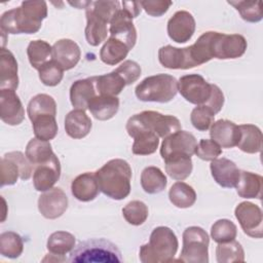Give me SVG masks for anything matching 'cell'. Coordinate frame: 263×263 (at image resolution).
Wrapping results in <instances>:
<instances>
[{
    "mask_svg": "<svg viewBox=\"0 0 263 263\" xmlns=\"http://www.w3.org/2000/svg\"><path fill=\"white\" fill-rule=\"evenodd\" d=\"M47 16L45 1H24L21 6L2 13L0 28L6 34H35Z\"/></svg>",
    "mask_w": 263,
    "mask_h": 263,
    "instance_id": "obj_1",
    "label": "cell"
},
{
    "mask_svg": "<svg viewBox=\"0 0 263 263\" xmlns=\"http://www.w3.org/2000/svg\"><path fill=\"white\" fill-rule=\"evenodd\" d=\"M132 173L126 160L115 158L106 162L95 174L100 191L111 199L122 200L130 193Z\"/></svg>",
    "mask_w": 263,
    "mask_h": 263,
    "instance_id": "obj_2",
    "label": "cell"
},
{
    "mask_svg": "<svg viewBox=\"0 0 263 263\" xmlns=\"http://www.w3.org/2000/svg\"><path fill=\"white\" fill-rule=\"evenodd\" d=\"M179 247L175 232L166 226L154 228L149 241L141 246L139 257L143 263H167L174 261Z\"/></svg>",
    "mask_w": 263,
    "mask_h": 263,
    "instance_id": "obj_3",
    "label": "cell"
},
{
    "mask_svg": "<svg viewBox=\"0 0 263 263\" xmlns=\"http://www.w3.org/2000/svg\"><path fill=\"white\" fill-rule=\"evenodd\" d=\"M72 263H109L122 262L123 258L117 246L105 238H90L80 241L70 253Z\"/></svg>",
    "mask_w": 263,
    "mask_h": 263,
    "instance_id": "obj_4",
    "label": "cell"
},
{
    "mask_svg": "<svg viewBox=\"0 0 263 263\" xmlns=\"http://www.w3.org/2000/svg\"><path fill=\"white\" fill-rule=\"evenodd\" d=\"M178 92L177 79L165 73L148 76L135 88L136 97L142 102L167 103Z\"/></svg>",
    "mask_w": 263,
    "mask_h": 263,
    "instance_id": "obj_5",
    "label": "cell"
},
{
    "mask_svg": "<svg viewBox=\"0 0 263 263\" xmlns=\"http://www.w3.org/2000/svg\"><path fill=\"white\" fill-rule=\"evenodd\" d=\"M126 132L133 129H146L156 134L159 138H166L173 133L181 129L180 120L173 115H164L156 111H143L128 118Z\"/></svg>",
    "mask_w": 263,
    "mask_h": 263,
    "instance_id": "obj_6",
    "label": "cell"
},
{
    "mask_svg": "<svg viewBox=\"0 0 263 263\" xmlns=\"http://www.w3.org/2000/svg\"><path fill=\"white\" fill-rule=\"evenodd\" d=\"M183 247L179 260L186 263H208L210 237L198 226L187 227L182 235Z\"/></svg>",
    "mask_w": 263,
    "mask_h": 263,
    "instance_id": "obj_7",
    "label": "cell"
},
{
    "mask_svg": "<svg viewBox=\"0 0 263 263\" xmlns=\"http://www.w3.org/2000/svg\"><path fill=\"white\" fill-rule=\"evenodd\" d=\"M247 47V40L240 34H224L211 31V52L213 59H237L243 55Z\"/></svg>",
    "mask_w": 263,
    "mask_h": 263,
    "instance_id": "obj_8",
    "label": "cell"
},
{
    "mask_svg": "<svg viewBox=\"0 0 263 263\" xmlns=\"http://www.w3.org/2000/svg\"><path fill=\"white\" fill-rule=\"evenodd\" d=\"M21 151H11L3 155L0 163L1 187L13 185L17 179H30L32 175V164Z\"/></svg>",
    "mask_w": 263,
    "mask_h": 263,
    "instance_id": "obj_9",
    "label": "cell"
},
{
    "mask_svg": "<svg viewBox=\"0 0 263 263\" xmlns=\"http://www.w3.org/2000/svg\"><path fill=\"white\" fill-rule=\"evenodd\" d=\"M178 91L187 102L196 106H206L213 93V84L199 74H188L179 79Z\"/></svg>",
    "mask_w": 263,
    "mask_h": 263,
    "instance_id": "obj_10",
    "label": "cell"
},
{
    "mask_svg": "<svg viewBox=\"0 0 263 263\" xmlns=\"http://www.w3.org/2000/svg\"><path fill=\"white\" fill-rule=\"evenodd\" d=\"M234 215L247 235L254 238H262L263 215L257 204L250 201H242L236 205Z\"/></svg>",
    "mask_w": 263,
    "mask_h": 263,
    "instance_id": "obj_11",
    "label": "cell"
},
{
    "mask_svg": "<svg viewBox=\"0 0 263 263\" xmlns=\"http://www.w3.org/2000/svg\"><path fill=\"white\" fill-rule=\"evenodd\" d=\"M197 141L195 137L186 130H177L163 139L160 146V155L164 160L171 156H192L195 152Z\"/></svg>",
    "mask_w": 263,
    "mask_h": 263,
    "instance_id": "obj_12",
    "label": "cell"
},
{
    "mask_svg": "<svg viewBox=\"0 0 263 263\" xmlns=\"http://www.w3.org/2000/svg\"><path fill=\"white\" fill-rule=\"evenodd\" d=\"M68 197L59 187L44 191L38 198V210L40 214L49 220L60 218L68 209Z\"/></svg>",
    "mask_w": 263,
    "mask_h": 263,
    "instance_id": "obj_13",
    "label": "cell"
},
{
    "mask_svg": "<svg viewBox=\"0 0 263 263\" xmlns=\"http://www.w3.org/2000/svg\"><path fill=\"white\" fill-rule=\"evenodd\" d=\"M195 20L193 15L186 10H179L167 22V35L177 43L189 41L195 32Z\"/></svg>",
    "mask_w": 263,
    "mask_h": 263,
    "instance_id": "obj_14",
    "label": "cell"
},
{
    "mask_svg": "<svg viewBox=\"0 0 263 263\" xmlns=\"http://www.w3.org/2000/svg\"><path fill=\"white\" fill-rule=\"evenodd\" d=\"M109 25L110 37L122 41L129 49L135 46L137 42V30L133 23V16L127 11L120 8L113 15Z\"/></svg>",
    "mask_w": 263,
    "mask_h": 263,
    "instance_id": "obj_15",
    "label": "cell"
},
{
    "mask_svg": "<svg viewBox=\"0 0 263 263\" xmlns=\"http://www.w3.org/2000/svg\"><path fill=\"white\" fill-rule=\"evenodd\" d=\"M0 117L8 125H18L25 119V110L13 89H0Z\"/></svg>",
    "mask_w": 263,
    "mask_h": 263,
    "instance_id": "obj_16",
    "label": "cell"
},
{
    "mask_svg": "<svg viewBox=\"0 0 263 263\" xmlns=\"http://www.w3.org/2000/svg\"><path fill=\"white\" fill-rule=\"evenodd\" d=\"M34 167L33 185L39 192L51 189L61 177V163L55 154H53L47 162Z\"/></svg>",
    "mask_w": 263,
    "mask_h": 263,
    "instance_id": "obj_17",
    "label": "cell"
},
{
    "mask_svg": "<svg viewBox=\"0 0 263 263\" xmlns=\"http://www.w3.org/2000/svg\"><path fill=\"white\" fill-rule=\"evenodd\" d=\"M210 136L221 148H233L240 139L239 125L227 119H219L210 127Z\"/></svg>",
    "mask_w": 263,
    "mask_h": 263,
    "instance_id": "obj_18",
    "label": "cell"
},
{
    "mask_svg": "<svg viewBox=\"0 0 263 263\" xmlns=\"http://www.w3.org/2000/svg\"><path fill=\"white\" fill-rule=\"evenodd\" d=\"M80 47L71 39H60L52 45V60L57 62L64 71L73 69L80 61Z\"/></svg>",
    "mask_w": 263,
    "mask_h": 263,
    "instance_id": "obj_19",
    "label": "cell"
},
{
    "mask_svg": "<svg viewBox=\"0 0 263 263\" xmlns=\"http://www.w3.org/2000/svg\"><path fill=\"white\" fill-rule=\"evenodd\" d=\"M210 168L212 177L221 187L233 188L236 186L240 170L232 160L225 157L216 158L211 161Z\"/></svg>",
    "mask_w": 263,
    "mask_h": 263,
    "instance_id": "obj_20",
    "label": "cell"
},
{
    "mask_svg": "<svg viewBox=\"0 0 263 263\" xmlns=\"http://www.w3.org/2000/svg\"><path fill=\"white\" fill-rule=\"evenodd\" d=\"M158 61L164 68L167 69H191L194 68L190 58L189 48L175 47L173 45H165L158 50Z\"/></svg>",
    "mask_w": 263,
    "mask_h": 263,
    "instance_id": "obj_21",
    "label": "cell"
},
{
    "mask_svg": "<svg viewBox=\"0 0 263 263\" xmlns=\"http://www.w3.org/2000/svg\"><path fill=\"white\" fill-rule=\"evenodd\" d=\"M98 95L95 76L78 79L70 87V101L75 109L86 110L90 100Z\"/></svg>",
    "mask_w": 263,
    "mask_h": 263,
    "instance_id": "obj_22",
    "label": "cell"
},
{
    "mask_svg": "<svg viewBox=\"0 0 263 263\" xmlns=\"http://www.w3.org/2000/svg\"><path fill=\"white\" fill-rule=\"evenodd\" d=\"M72 195L79 201L88 202L93 200L100 192L95 173H83L78 175L71 183Z\"/></svg>",
    "mask_w": 263,
    "mask_h": 263,
    "instance_id": "obj_23",
    "label": "cell"
},
{
    "mask_svg": "<svg viewBox=\"0 0 263 263\" xmlns=\"http://www.w3.org/2000/svg\"><path fill=\"white\" fill-rule=\"evenodd\" d=\"M17 86V62L10 50L2 47L0 52V89L15 90Z\"/></svg>",
    "mask_w": 263,
    "mask_h": 263,
    "instance_id": "obj_24",
    "label": "cell"
},
{
    "mask_svg": "<svg viewBox=\"0 0 263 263\" xmlns=\"http://www.w3.org/2000/svg\"><path fill=\"white\" fill-rule=\"evenodd\" d=\"M91 126V120L84 110L74 109L65 117V130L72 139H82L86 137Z\"/></svg>",
    "mask_w": 263,
    "mask_h": 263,
    "instance_id": "obj_25",
    "label": "cell"
},
{
    "mask_svg": "<svg viewBox=\"0 0 263 263\" xmlns=\"http://www.w3.org/2000/svg\"><path fill=\"white\" fill-rule=\"evenodd\" d=\"M86 15V27L84 30L85 39L91 46H98L106 40L108 35V23L96 14L92 9L88 6L85 9Z\"/></svg>",
    "mask_w": 263,
    "mask_h": 263,
    "instance_id": "obj_26",
    "label": "cell"
},
{
    "mask_svg": "<svg viewBox=\"0 0 263 263\" xmlns=\"http://www.w3.org/2000/svg\"><path fill=\"white\" fill-rule=\"evenodd\" d=\"M119 109V99L113 96L97 95L93 97L89 104L88 110L91 115L98 120H109L116 115Z\"/></svg>",
    "mask_w": 263,
    "mask_h": 263,
    "instance_id": "obj_27",
    "label": "cell"
},
{
    "mask_svg": "<svg viewBox=\"0 0 263 263\" xmlns=\"http://www.w3.org/2000/svg\"><path fill=\"white\" fill-rule=\"evenodd\" d=\"M128 136L134 139L132 151L136 155L153 154L159 145V137L146 129H133L127 132Z\"/></svg>",
    "mask_w": 263,
    "mask_h": 263,
    "instance_id": "obj_28",
    "label": "cell"
},
{
    "mask_svg": "<svg viewBox=\"0 0 263 263\" xmlns=\"http://www.w3.org/2000/svg\"><path fill=\"white\" fill-rule=\"evenodd\" d=\"M262 176L247 172L240 171L238 182L235 186L237 194L242 198H258L262 196Z\"/></svg>",
    "mask_w": 263,
    "mask_h": 263,
    "instance_id": "obj_29",
    "label": "cell"
},
{
    "mask_svg": "<svg viewBox=\"0 0 263 263\" xmlns=\"http://www.w3.org/2000/svg\"><path fill=\"white\" fill-rule=\"evenodd\" d=\"M240 139L237 147L246 153H259L262 149V133L261 129L254 124H240Z\"/></svg>",
    "mask_w": 263,
    "mask_h": 263,
    "instance_id": "obj_30",
    "label": "cell"
},
{
    "mask_svg": "<svg viewBox=\"0 0 263 263\" xmlns=\"http://www.w3.org/2000/svg\"><path fill=\"white\" fill-rule=\"evenodd\" d=\"M130 49L122 41L110 37L105 41L100 50L101 61L109 66H115L127 57Z\"/></svg>",
    "mask_w": 263,
    "mask_h": 263,
    "instance_id": "obj_31",
    "label": "cell"
},
{
    "mask_svg": "<svg viewBox=\"0 0 263 263\" xmlns=\"http://www.w3.org/2000/svg\"><path fill=\"white\" fill-rule=\"evenodd\" d=\"M167 184V180L162 171L157 166H147L141 174V186L148 194L162 192Z\"/></svg>",
    "mask_w": 263,
    "mask_h": 263,
    "instance_id": "obj_32",
    "label": "cell"
},
{
    "mask_svg": "<svg viewBox=\"0 0 263 263\" xmlns=\"http://www.w3.org/2000/svg\"><path fill=\"white\" fill-rule=\"evenodd\" d=\"M53 154L50 143L37 138H33L28 142L25 152L26 157L33 166L47 162Z\"/></svg>",
    "mask_w": 263,
    "mask_h": 263,
    "instance_id": "obj_33",
    "label": "cell"
},
{
    "mask_svg": "<svg viewBox=\"0 0 263 263\" xmlns=\"http://www.w3.org/2000/svg\"><path fill=\"white\" fill-rule=\"evenodd\" d=\"M168 198L175 206L187 209L195 203L196 193L192 186L180 181L172 185L168 191Z\"/></svg>",
    "mask_w": 263,
    "mask_h": 263,
    "instance_id": "obj_34",
    "label": "cell"
},
{
    "mask_svg": "<svg viewBox=\"0 0 263 263\" xmlns=\"http://www.w3.org/2000/svg\"><path fill=\"white\" fill-rule=\"evenodd\" d=\"M95 81L98 95L103 96L116 97L126 86L122 77L115 70L107 74L95 76Z\"/></svg>",
    "mask_w": 263,
    "mask_h": 263,
    "instance_id": "obj_35",
    "label": "cell"
},
{
    "mask_svg": "<svg viewBox=\"0 0 263 263\" xmlns=\"http://www.w3.org/2000/svg\"><path fill=\"white\" fill-rule=\"evenodd\" d=\"M27 55L31 66L39 70L45 63L52 59V46L41 39L32 40L27 47Z\"/></svg>",
    "mask_w": 263,
    "mask_h": 263,
    "instance_id": "obj_36",
    "label": "cell"
},
{
    "mask_svg": "<svg viewBox=\"0 0 263 263\" xmlns=\"http://www.w3.org/2000/svg\"><path fill=\"white\" fill-rule=\"evenodd\" d=\"M164 163L165 172L174 180L183 181L187 179L192 173L193 164L190 156H171L164 159Z\"/></svg>",
    "mask_w": 263,
    "mask_h": 263,
    "instance_id": "obj_37",
    "label": "cell"
},
{
    "mask_svg": "<svg viewBox=\"0 0 263 263\" xmlns=\"http://www.w3.org/2000/svg\"><path fill=\"white\" fill-rule=\"evenodd\" d=\"M75 247V236L67 231H55L47 239L46 248L50 255L63 257Z\"/></svg>",
    "mask_w": 263,
    "mask_h": 263,
    "instance_id": "obj_38",
    "label": "cell"
},
{
    "mask_svg": "<svg viewBox=\"0 0 263 263\" xmlns=\"http://www.w3.org/2000/svg\"><path fill=\"white\" fill-rule=\"evenodd\" d=\"M27 113L30 120L40 115H57V103L54 99L46 93H38L34 96L27 107Z\"/></svg>",
    "mask_w": 263,
    "mask_h": 263,
    "instance_id": "obj_39",
    "label": "cell"
},
{
    "mask_svg": "<svg viewBox=\"0 0 263 263\" xmlns=\"http://www.w3.org/2000/svg\"><path fill=\"white\" fill-rule=\"evenodd\" d=\"M35 138L43 141H50L55 138L59 127L53 115H40L31 120Z\"/></svg>",
    "mask_w": 263,
    "mask_h": 263,
    "instance_id": "obj_40",
    "label": "cell"
},
{
    "mask_svg": "<svg viewBox=\"0 0 263 263\" xmlns=\"http://www.w3.org/2000/svg\"><path fill=\"white\" fill-rule=\"evenodd\" d=\"M24 251L22 236L14 231H5L0 234V254L9 259L18 258Z\"/></svg>",
    "mask_w": 263,
    "mask_h": 263,
    "instance_id": "obj_41",
    "label": "cell"
},
{
    "mask_svg": "<svg viewBox=\"0 0 263 263\" xmlns=\"http://www.w3.org/2000/svg\"><path fill=\"white\" fill-rule=\"evenodd\" d=\"M216 258L219 263H233L245 261V251L242 246L235 239L218 243L216 248Z\"/></svg>",
    "mask_w": 263,
    "mask_h": 263,
    "instance_id": "obj_42",
    "label": "cell"
},
{
    "mask_svg": "<svg viewBox=\"0 0 263 263\" xmlns=\"http://www.w3.org/2000/svg\"><path fill=\"white\" fill-rule=\"evenodd\" d=\"M148 206L141 200H132L122 209L123 218L128 224L134 226L144 224L148 218Z\"/></svg>",
    "mask_w": 263,
    "mask_h": 263,
    "instance_id": "obj_43",
    "label": "cell"
},
{
    "mask_svg": "<svg viewBox=\"0 0 263 263\" xmlns=\"http://www.w3.org/2000/svg\"><path fill=\"white\" fill-rule=\"evenodd\" d=\"M237 227L228 219H220L211 227V236L217 243L228 242L236 238Z\"/></svg>",
    "mask_w": 263,
    "mask_h": 263,
    "instance_id": "obj_44",
    "label": "cell"
},
{
    "mask_svg": "<svg viewBox=\"0 0 263 263\" xmlns=\"http://www.w3.org/2000/svg\"><path fill=\"white\" fill-rule=\"evenodd\" d=\"M240 14L241 18L249 23H258L262 20L261 1H227Z\"/></svg>",
    "mask_w": 263,
    "mask_h": 263,
    "instance_id": "obj_45",
    "label": "cell"
},
{
    "mask_svg": "<svg viewBox=\"0 0 263 263\" xmlns=\"http://www.w3.org/2000/svg\"><path fill=\"white\" fill-rule=\"evenodd\" d=\"M38 73H39L40 81L46 86L58 85L64 77V70L52 59L47 63H45L38 70Z\"/></svg>",
    "mask_w": 263,
    "mask_h": 263,
    "instance_id": "obj_46",
    "label": "cell"
},
{
    "mask_svg": "<svg viewBox=\"0 0 263 263\" xmlns=\"http://www.w3.org/2000/svg\"><path fill=\"white\" fill-rule=\"evenodd\" d=\"M190 121L194 128L199 132H205L214 123L215 113L206 106H197L190 114Z\"/></svg>",
    "mask_w": 263,
    "mask_h": 263,
    "instance_id": "obj_47",
    "label": "cell"
},
{
    "mask_svg": "<svg viewBox=\"0 0 263 263\" xmlns=\"http://www.w3.org/2000/svg\"><path fill=\"white\" fill-rule=\"evenodd\" d=\"M196 156L205 161H212L222 154V148L212 139H201L195 148Z\"/></svg>",
    "mask_w": 263,
    "mask_h": 263,
    "instance_id": "obj_48",
    "label": "cell"
},
{
    "mask_svg": "<svg viewBox=\"0 0 263 263\" xmlns=\"http://www.w3.org/2000/svg\"><path fill=\"white\" fill-rule=\"evenodd\" d=\"M89 7L100 17L110 24L113 15L121 8L120 2L118 1H91Z\"/></svg>",
    "mask_w": 263,
    "mask_h": 263,
    "instance_id": "obj_49",
    "label": "cell"
},
{
    "mask_svg": "<svg viewBox=\"0 0 263 263\" xmlns=\"http://www.w3.org/2000/svg\"><path fill=\"white\" fill-rule=\"evenodd\" d=\"M115 72L122 77L126 85H129L136 82L140 78L142 69L137 62L132 60H126V61H123V63L115 69Z\"/></svg>",
    "mask_w": 263,
    "mask_h": 263,
    "instance_id": "obj_50",
    "label": "cell"
},
{
    "mask_svg": "<svg viewBox=\"0 0 263 263\" xmlns=\"http://www.w3.org/2000/svg\"><path fill=\"white\" fill-rule=\"evenodd\" d=\"M140 3L147 14L156 17L163 15L173 4L172 1L166 0H145L140 1Z\"/></svg>",
    "mask_w": 263,
    "mask_h": 263,
    "instance_id": "obj_51",
    "label": "cell"
},
{
    "mask_svg": "<svg viewBox=\"0 0 263 263\" xmlns=\"http://www.w3.org/2000/svg\"><path fill=\"white\" fill-rule=\"evenodd\" d=\"M224 95L220 87L216 84H213V93L211 97V100L209 101L206 107H209L215 114L221 111L223 105H224Z\"/></svg>",
    "mask_w": 263,
    "mask_h": 263,
    "instance_id": "obj_52",
    "label": "cell"
},
{
    "mask_svg": "<svg viewBox=\"0 0 263 263\" xmlns=\"http://www.w3.org/2000/svg\"><path fill=\"white\" fill-rule=\"evenodd\" d=\"M121 4H122V8L125 11H127L133 16V18L137 17L141 13L142 6H141L140 2H137V1H122Z\"/></svg>",
    "mask_w": 263,
    "mask_h": 263,
    "instance_id": "obj_53",
    "label": "cell"
},
{
    "mask_svg": "<svg viewBox=\"0 0 263 263\" xmlns=\"http://www.w3.org/2000/svg\"><path fill=\"white\" fill-rule=\"evenodd\" d=\"M90 3H91V1H77V2H69V4L70 5H72V6H74V7H77V8H79V9H81V8H84V9H86L89 5H90Z\"/></svg>",
    "mask_w": 263,
    "mask_h": 263,
    "instance_id": "obj_54",
    "label": "cell"
}]
</instances>
